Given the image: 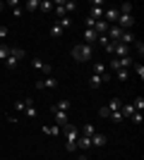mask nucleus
<instances>
[{"mask_svg":"<svg viewBox=\"0 0 144 160\" xmlns=\"http://www.w3.org/2000/svg\"><path fill=\"white\" fill-rule=\"evenodd\" d=\"M7 55H10V46H0V62L7 60Z\"/></svg>","mask_w":144,"mask_h":160,"instance_id":"c85d7f7f","label":"nucleus"},{"mask_svg":"<svg viewBox=\"0 0 144 160\" xmlns=\"http://www.w3.org/2000/svg\"><path fill=\"white\" fill-rule=\"evenodd\" d=\"M31 67H34L36 72H43V74H51V72H53V67L48 65V62H43L41 58H34V60H31Z\"/></svg>","mask_w":144,"mask_h":160,"instance_id":"423d86ee","label":"nucleus"},{"mask_svg":"<svg viewBox=\"0 0 144 160\" xmlns=\"http://www.w3.org/2000/svg\"><path fill=\"white\" fill-rule=\"evenodd\" d=\"M106 108H108L110 112H118V110L123 108V100H120V98H110V100H108V105H106Z\"/></svg>","mask_w":144,"mask_h":160,"instance_id":"f3484780","label":"nucleus"},{"mask_svg":"<svg viewBox=\"0 0 144 160\" xmlns=\"http://www.w3.org/2000/svg\"><path fill=\"white\" fill-rule=\"evenodd\" d=\"M65 10H67V14H70V12H75V10H77V2H72V0H65Z\"/></svg>","mask_w":144,"mask_h":160,"instance_id":"c756f323","label":"nucleus"},{"mask_svg":"<svg viewBox=\"0 0 144 160\" xmlns=\"http://www.w3.org/2000/svg\"><path fill=\"white\" fill-rule=\"evenodd\" d=\"M110 120H115V122H120V120H123V115H120V110H118V112H110Z\"/></svg>","mask_w":144,"mask_h":160,"instance_id":"c9c22d12","label":"nucleus"},{"mask_svg":"<svg viewBox=\"0 0 144 160\" xmlns=\"http://www.w3.org/2000/svg\"><path fill=\"white\" fill-rule=\"evenodd\" d=\"M120 115H123V117H132V115H135V108H132V103H127V105L120 108Z\"/></svg>","mask_w":144,"mask_h":160,"instance_id":"b1692460","label":"nucleus"},{"mask_svg":"<svg viewBox=\"0 0 144 160\" xmlns=\"http://www.w3.org/2000/svg\"><path fill=\"white\" fill-rule=\"evenodd\" d=\"M58 22L62 24V29H67L70 24H72V19H70V17H62V19H58Z\"/></svg>","mask_w":144,"mask_h":160,"instance_id":"473e14b6","label":"nucleus"},{"mask_svg":"<svg viewBox=\"0 0 144 160\" xmlns=\"http://www.w3.org/2000/svg\"><path fill=\"white\" fill-rule=\"evenodd\" d=\"M89 17L94 22H99V19H103V2H99V0H94L91 2V10H89Z\"/></svg>","mask_w":144,"mask_h":160,"instance_id":"39448f33","label":"nucleus"},{"mask_svg":"<svg viewBox=\"0 0 144 160\" xmlns=\"http://www.w3.org/2000/svg\"><path fill=\"white\" fill-rule=\"evenodd\" d=\"M79 160H89V158H84V155H82V158H79Z\"/></svg>","mask_w":144,"mask_h":160,"instance_id":"ea45409f","label":"nucleus"},{"mask_svg":"<svg viewBox=\"0 0 144 160\" xmlns=\"http://www.w3.org/2000/svg\"><path fill=\"white\" fill-rule=\"evenodd\" d=\"M96 38H99V33H96L94 29H84V43H87V46H94Z\"/></svg>","mask_w":144,"mask_h":160,"instance_id":"9b49d317","label":"nucleus"},{"mask_svg":"<svg viewBox=\"0 0 144 160\" xmlns=\"http://www.w3.org/2000/svg\"><path fill=\"white\" fill-rule=\"evenodd\" d=\"M24 48H10V55H7V60H5V67L7 69H14V67L19 65V60H24Z\"/></svg>","mask_w":144,"mask_h":160,"instance_id":"7ed1b4c3","label":"nucleus"},{"mask_svg":"<svg viewBox=\"0 0 144 160\" xmlns=\"http://www.w3.org/2000/svg\"><path fill=\"white\" fill-rule=\"evenodd\" d=\"M58 84H60V81L55 79V77H46V79H39V81H36V88H39V91H43V88H55Z\"/></svg>","mask_w":144,"mask_h":160,"instance_id":"0eeeda50","label":"nucleus"},{"mask_svg":"<svg viewBox=\"0 0 144 160\" xmlns=\"http://www.w3.org/2000/svg\"><path fill=\"white\" fill-rule=\"evenodd\" d=\"M91 55H94V46H87V43H77L75 48H72V58H75L77 62H89Z\"/></svg>","mask_w":144,"mask_h":160,"instance_id":"f03ea898","label":"nucleus"},{"mask_svg":"<svg viewBox=\"0 0 144 160\" xmlns=\"http://www.w3.org/2000/svg\"><path fill=\"white\" fill-rule=\"evenodd\" d=\"M132 108H135V112H142L144 110V98L142 96H137V98L132 100Z\"/></svg>","mask_w":144,"mask_h":160,"instance_id":"5701e85b","label":"nucleus"},{"mask_svg":"<svg viewBox=\"0 0 144 160\" xmlns=\"http://www.w3.org/2000/svg\"><path fill=\"white\" fill-rule=\"evenodd\" d=\"M55 14H58V19H62V17H67V10H65V0H60V2H55Z\"/></svg>","mask_w":144,"mask_h":160,"instance_id":"2eb2a0df","label":"nucleus"},{"mask_svg":"<svg viewBox=\"0 0 144 160\" xmlns=\"http://www.w3.org/2000/svg\"><path fill=\"white\" fill-rule=\"evenodd\" d=\"M99 115H101V117H110V110H108V108H106V105H103L101 110H99Z\"/></svg>","mask_w":144,"mask_h":160,"instance_id":"72a5a7b5","label":"nucleus"},{"mask_svg":"<svg viewBox=\"0 0 144 160\" xmlns=\"http://www.w3.org/2000/svg\"><path fill=\"white\" fill-rule=\"evenodd\" d=\"M24 115H27V117H36V115H39V110H36V105H34V100H31V98H27V105H24Z\"/></svg>","mask_w":144,"mask_h":160,"instance_id":"f8f14e48","label":"nucleus"},{"mask_svg":"<svg viewBox=\"0 0 144 160\" xmlns=\"http://www.w3.org/2000/svg\"><path fill=\"white\" fill-rule=\"evenodd\" d=\"M103 22L113 27V24L118 22V7H108V10H103Z\"/></svg>","mask_w":144,"mask_h":160,"instance_id":"1a4fd4ad","label":"nucleus"},{"mask_svg":"<svg viewBox=\"0 0 144 160\" xmlns=\"http://www.w3.org/2000/svg\"><path fill=\"white\" fill-rule=\"evenodd\" d=\"M101 81H103V77L91 74V77H89V86H91V88H99V86H101Z\"/></svg>","mask_w":144,"mask_h":160,"instance_id":"4be33fe9","label":"nucleus"},{"mask_svg":"<svg viewBox=\"0 0 144 160\" xmlns=\"http://www.w3.org/2000/svg\"><path fill=\"white\" fill-rule=\"evenodd\" d=\"M84 24H87V29H94V24H96V22L91 19V17H87V19H84Z\"/></svg>","mask_w":144,"mask_h":160,"instance_id":"e433bc0d","label":"nucleus"},{"mask_svg":"<svg viewBox=\"0 0 144 160\" xmlns=\"http://www.w3.org/2000/svg\"><path fill=\"white\" fill-rule=\"evenodd\" d=\"M113 55H115V58H127V55H130V46L115 43V48H113Z\"/></svg>","mask_w":144,"mask_h":160,"instance_id":"9d476101","label":"nucleus"},{"mask_svg":"<svg viewBox=\"0 0 144 160\" xmlns=\"http://www.w3.org/2000/svg\"><path fill=\"white\" fill-rule=\"evenodd\" d=\"M24 105H27V100H17V103H14V110H24Z\"/></svg>","mask_w":144,"mask_h":160,"instance_id":"f704fd0d","label":"nucleus"},{"mask_svg":"<svg viewBox=\"0 0 144 160\" xmlns=\"http://www.w3.org/2000/svg\"><path fill=\"white\" fill-rule=\"evenodd\" d=\"M43 134H46V136H60V127H55V124H46V127H43Z\"/></svg>","mask_w":144,"mask_h":160,"instance_id":"6ab92c4d","label":"nucleus"},{"mask_svg":"<svg viewBox=\"0 0 144 160\" xmlns=\"http://www.w3.org/2000/svg\"><path fill=\"white\" fill-rule=\"evenodd\" d=\"M96 134V129H94V124H84L82 129H79V136H87V139H91Z\"/></svg>","mask_w":144,"mask_h":160,"instance_id":"a211bd4d","label":"nucleus"},{"mask_svg":"<svg viewBox=\"0 0 144 160\" xmlns=\"http://www.w3.org/2000/svg\"><path fill=\"white\" fill-rule=\"evenodd\" d=\"M51 110H60V112H67V110H70V100H60V103H55Z\"/></svg>","mask_w":144,"mask_h":160,"instance_id":"412c9836","label":"nucleus"},{"mask_svg":"<svg viewBox=\"0 0 144 160\" xmlns=\"http://www.w3.org/2000/svg\"><path fill=\"white\" fill-rule=\"evenodd\" d=\"M115 77L120 81H127V77H130V69H115Z\"/></svg>","mask_w":144,"mask_h":160,"instance_id":"a878e982","label":"nucleus"},{"mask_svg":"<svg viewBox=\"0 0 144 160\" xmlns=\"http://www.w3.org/2000/svg\"><path fill=\"white\" fill-rule=\"evenodd\" d=\"M77 148H79V151H89L91 148V139H87V136H79V139H77Z\"/></svg>","mask_w":144,"mask_h":160,"instance_id":"4468645a","label":"nucleus"},{"mask_svg":"<svg viewBox=\"0 0 144 160\" xmlns=\"http://www.w3.org/2000/svg\"><path fill=\"white\" fill-rule=\"evenodd\" d=\"M53 7H55V2H51V0H39V10L41 12H51Z\"/></svg>","mask_w":144,"mask_h":160,"instance_id":"aec40b11","label":"nucleus"},{"mask_svg":"<svg viewBox=\"0 0 144 160\" xmlns=\"http://www.w3.org/2000/svg\"><path fill=\"white\" fill-rule=\"evenodd\" d=\"M62 31H65L62 24H60V22H55V24H51V31H48V33H51V38H60Z\"/></svg>","mask_w":144,"mask_h":160,"instance_id":"ddd939ff","label":"nucleus"},{"mask_svg":"<svg viewBox=\"0 0 144 160\" xmlns=\"http://www.w3.org/2000/svg\"><path fill=\"white\" fill-rule=\"evenodd\" d=\"M24 10H29V12L39 10V0H27V2H24Z\"/></svg>","mask_w":144,"mask_h":160,"instance_id":"393cba45","label":"nucleus"},{"mask_svg":"<svg viewBox=\"0 0 144 160\" xmlns=\"http://www.w3.org/2000/svg\"><path fill=\"white\" fill-rule=\"evenodd\" d=\"M132 46H135V50H137L139 55H144V43H142V41H135Z\"/></svg>","mask_w":144,"mask_h":160,"instance_id":"2f4dec72","label":"nucleus"},{"mask_svg":"<svg viewBox=\"0 0 144 160\" xmlns=\"http://www.w3.org/2000/svg\"><path fill=\"white\" fill-rule=\"evenodd\" d=\"M118 12H120V14H132V5H130V2H123Z\"/></svg>","mask_w":144,"mask_h":160,"instance_id":"bb28decb","label":"nucleus"},{"mask_svg":"<svg viewBox=\"0 0 144 160\" xmlns=\"http://www.w3.org/2000/svg\"><path fill=\"white\" fill-rule=\"evenodd\" d=\"M0 10H5V2H0Z\"/></svg>","mask_w":144,"mask_h":160,"instance_id":"58836bf2","label":"nucleus"},{"mask_svg":"<svg viewBox=\"0 0 144 160\" xmlns=\"http://www.w3.org/2000/svg\"><path fill=\"white\" fill-rule=\"evenodd\" d=\"M60 134L65 136V148H67L70 153L77 151V139H79V127H75L72 122H67L65 127L60 129Z\"/></svg>","mask_w":144,"mask_h":160,"instance_id":"f257e3e1","label":"nucleus"},{"mask_svg":"<svg viewBox=\"0 0 144 160\" xmlns=\"http://www.w3.org/2000/svg\"><path fill=\"white\" fill-rule=\"evenodd\" d=\"M132 69H135V74H137L139 79H144V65H139V62H137V65H132Z\"/></svg>","mask_w":144,"mask_h":160,"instance_id":"cd10ccee","label":"nucleus"},{"mask_svg":"<svg viewBox=\"0 0 144 160\" xmlns=\"http://www.w3.org/2000/svg\"><path fill=\"white\" fill-rule=\"evenodd\" d=\"M130 120L135 122V124H142V122H144V115H142V112H135V115L130 117Z\"/></svg>","mask_w":144,"mask_h":160,"instance_id":"7c9ffc66","label":"nucleus"},{"mask_svg":"<svg viewBox=\"0 0 144 160\" xmlns=\"http://www.w3.org/2000/svg\"><path fill=\"white\" fill-rule=\"evenodd\" d=\"M108 65H110L113 72H115V69H130V67L135 65V60H132V55H127V58H113Z\"/></svg>","mask_w":144,"mask_h":160,"instance_id":"20e7f679","label":"nucleus"},{"mask_svg":"<svg viewBox=\"0 0 144 160\" xmlns=\"http://www.w3.org/2000/svg\"><path fill=\"white\" fill-rule=\"evenodd\" d=\"M91 146H94V148L106 146V136H103V134H94V136H91Z\"/></svg>","mask_w":144,"mask_h":160,"instance_id":"dca6fc26","label":"nucleus"},{"mask_svg":"<svg viewBox=\"0 0 144 160\" xmlns=\"http://www.w3.org/2000/svg\"><path fill=\"white\" fill-rule=\"evenodd\" d=\"M51 112H53V122H55V127H65V124H67L70 122V117H67V112H60V110H51Z\"/></svg>","mask_w":144,"mask_h":160,"instance_id":"6e6552de","label":"nucleus"},{"mask_svg":"<svg viewBox=\"0 0 144 160\" xmlns=\"http://www.w3.org/2000/svg\"><path fill=\"white\" fill-rule=\"evenodd\" d=\"M7 33H10V29H7V27H0V38H5Z\"/></svg>","mask_w":144,"mask_h":160,"instance_id":"4c0bfd02","label":"nucleus"}]
</instances>
